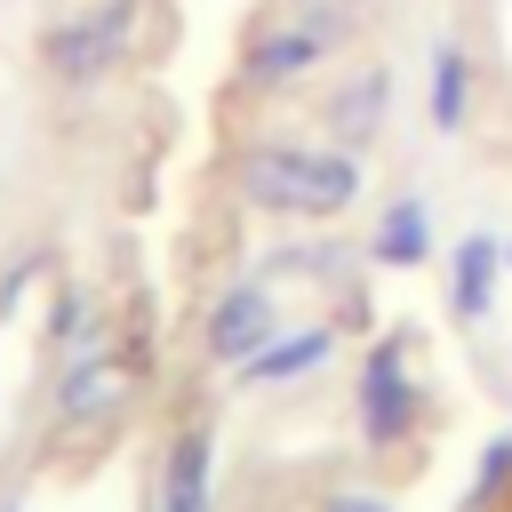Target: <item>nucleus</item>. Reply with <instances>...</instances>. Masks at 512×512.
Instances as JSON below:
<instances>
[{"mask_svg": "<svg viewBox=\"0 0 512 512\" xmlns=\"http://www.w3.org/2000/svg\"><path fill=\"white\" fill-rule=\"evenodd\" d=\"M240 192L272 216H336L360 192V160L320 144H256L240 160Z\"/></svg>", "mask_w": 512, "mask_h": 512, "instance_id": "nucleus-1", "label": "nucleus"}, {"mask_svg": "<svg viewBox=\"0 0 512 512\" xmlns=\"http://www.w3.org/2000/svg\"><path fill=\"white\" fill-rule=\"evenodd\" d=\"M128 32H136V0H104V8L56 24V32H48V64H56V80H96V72H112L120 48H128Z\"/></svg>", "mask_w": 512, "mask_h": 512, "instance_id": "nucleus-2", "label": "nucleus"}, {"mask_svg": "<svg viewBox=\"0 0 512 512\" xmlns=\"http://www.w3.org/2000/svg\"><path fill=\"white\" fill-rule=\"evenodd\" d=\"M360 440L368 448H392L408 424H416V384H408V352H400V336H384L368 360H360Z\"/></svg>", "mask_w": 512, "mask_h": 512, "instance_id": "nucleus-3", "label": "nucleus"}, {"mask_svg": "<svg viewBox=\"0 0 512 512\" xmlns=\"http://www.w3.org/2000/svg\"><path fill=\"white\" fill-rule=\"evenodd\" d=\"M328 40H336V24H312V16H280L272 32H256L248 40V88H280V80H304L320 56H328Z\"/></svg>", "mask_w": 512, "mask_h": 512, "instance_id": "nucleus-4", "label": "nucleus"}, {"mask_svg": "<svg viewBox=\"0 0 512 512\" xmlns=\"http://www.w3.org/2000/svg\"><path fill=\"white\" fill-rule=\"evenodd\" d=\"M272 336H280V320H272V296H264L256 280H240V288H224V296H216V312H208V352H216L224 368L256 360Z\"/></svg>", "mask_w": 512, "mask_h": 512, "instance_id": "nucleus-5", "label": "nucleus"}, {"mask_svg": "<svg viewBox=\"0 0 512 512\" xmlns=\"http://www.w3.org/2000/svg\"><path fill=\"white\" fill-rule=\"evenodd\" d=\"M120 392H128V368H120L112 352H80V360L64 368L56 408H64V424H96V416H112V408H120Z\"/></svg>", "mask_w": 512, "mask_h": 512, "instance_id": "nucleus-6", "label": "nucleus"}, {"mask_svg": "<svg viewBox=\"0 0 512 512\" xmlns=\"http://www.w3.org/2000/svg\"><path fill=\"white\" fill-rule=\"evenodd\" d=\"M496 272H504V248L488 232H464L456 256H448V304H456V320H480L496 304Z\"/></svg>", "mask_w": 512, "mask_h": 512, "instance_id": "nucleus-7", "label": "nucleus"}, {"mask_svg": "<svg viewBox=\"0 0 512 512\" xmlns=\"http://www.w3.org/2000/svg\"><path fill=\"white\" fill-rule=\"evenodd\" d=\"M160 512H208V424H184L160 464Z\"/></svg>", "mask_w": 512, "mask_h": 512, "instance_id": "nucleus-8", "label": "nucleus"}, {"mask_svg": "<svg viewBox=\"0 0 512 512\" xmlns=\"http://www.w3.org/2000/svg\"><path fill=\"white\" fill-rule=\"evenodd\" d=\"M328 352H336L328 328H296V336H272L256 360H240V376H248V384H288V376H312Z\"/></svg>", "mask_w": 512, "mask_h": 512, "instance_id": "nucleus-9", "label": "nucleus"}, {"mask_svg": "<svg viewBox=\"0 0 512 512\" xmlns=\"http://www.w3.org/2000/svg\"><path fill=\"white\" fill-rule=\"evenodd\" d=\"M424 248H432V208L408 192V200H392L384 224H376V264H424Z\"/></svg>", "mask_w": 512, "mask_h": 512, "instance_id": "nucleus-10", "label": "nucleus"}, {"mask_svg": "<svg viewBox=\"0 0 512 512\" xmlns=\"http://www.w3.org/2000/svg\"><path fill=\"white\" fill-rule=\"evenodd\" d=\"M464 96H472V64H464L456 40H440L432 48V120L440 128H464Z\"/></svg>", "mask_w": 512, "mask_h": 512, "instance_id": "nucleus-11", "label": "nucleus"}, {"mask_svg": "<svg viewBox=\"0 0 512 512\" xmlns=\"http://www.w3.org/2000/svg\"><path fill=\"white\" fill-rule=\"evenodd\" d=\"M328 120H336L344 144H368L376 120H384V72H360V88H344V96L328 104Z\"/></svg>", "mask_w": 512, "mask_h": 512, "instance_id": "nucleus-12", "label": "nucleus"}, {"mask_svg": "<svg viewBox=\"0 0 512 512\" xmlns=\"http://www.w3.org/2000/svg\"><path fill=\"white\" fill-rule=\"evenodd\" d=\"M504 480H512V432H504V440H488V456H480V472H472V488H464V512H480Z\"/></svg>", "mask_w": 512, "mask_h": 512, "instance_id": "nucleus-13", "label": "nucleus"}, {"mask_svg": "<svg viewBox=\"0 0 512 512\" xmlns=\"http://www.w3.org/2000/svg\"><path fill=\"white\" fill-rule=\"evenodd\" d=\"M320 512H392V504H384V496H328Z\"/></svg>", "mask_w": 512, "mask_h": 512, "instance_id": "nucleus-14", "label": "nucleus"}, {"mask_svg": "<svg viewBox=\"0 0 512 512\" xmlns=\"http://www.w3.org/2000/svg\"><path fill=\"white\" fill-rule=\"evenodd\" d=\"M504 264H512V248H504Z\"/></svg>", "mask_w": 512, "mask_h": 512, "instance_id": "nucleus-15", "label": "nucleus"}]
</instances>
